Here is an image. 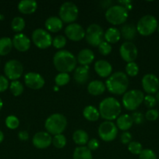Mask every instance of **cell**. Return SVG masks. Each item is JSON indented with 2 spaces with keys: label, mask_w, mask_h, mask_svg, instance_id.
Returning <instances> with one entry per match:
<instances>
[{
  "label": "cell",
  "mask_w": 159,
  "mask_h": 159,
  "mask_svg": "<svg viewBox=\"0 0 159 159\" xmlns=\"http://www.w3.org/2000/svg\"><path fill=\"white\" fill-rule=\"evenodd\" d=\"M77 60L74 54L67 50L58 51L53 56L54 66L59 72L68 73L76 68Z\"/></svg>",
  "instance_id": "obj_1"
},
{
  "label": "cell",
  "mask_w": 159,
  "mask_h": 159,
  "mask_svg": "<svg viewBox=\"0 0 159 159\" xmlns=\"http://www.w3.org/2000/svg\"><path fill=\"white\" fill-rule=\"evenodd\" d=\"M129 79L126 73L116 71L108 77L105 82V86L112 94H124L129 87Z\"/></svg>",
  "instance_id": "obj_2"
},
{
  "label": "cell",
  "mask_w": 159,
  "mask_h": 159,
  "mask_svg": "<svg viewBox=\"0 0 159 159\" xmlns=\"http://www.w3.org/2000/svg\"><path fill=\"white\" fill-rule=\"evenodd\" d=\"M121 105L114 97H107L99 104L100 116L107 121L115 120L121 113Z\"/></svg>",
  "instance_id": "obj_3"
},
{
  "label": "cell",
  "mask_w": 159,
  "mask_h": 159,
  "mask_svg": "<svg viewBox=\"0 0 159 159\" xmlns=\"http://www.w3.org/2000/svg\"><path fill=\"white\" fill-rule=\"evenodd\" d=\"M67 126V120L64 115L61 113H53L46 119L45 127L48 134L57 135L61 134L65 130Z\"/></svg>",
  "instance_id": "obj_4"
},
{
  "label": "cell",
  "mask_w": 159,
  "mask_h": 159,
  "mask_svg": "<svg viewBox=\"0 0 159 159\" xmlns=\"http://www.w3.org/2000/svg\"><path fill=\"white\" fill-rule=\"evenodd\" d=\"M129 16L128 10L120 4L112 5L105 12V18L108 23L113 25L123 24Z\"/></svg>",
  "instance_id": "obj_5"
},
{
  "label": "cell",
  "mask_w": 159,
  "mask_h": 159,
  "mask_svg": "<svg viewBox=\"0 0 159 159\" xmlns=\"http://www.w3.org/2000/svg\"><path fill=\"white\" fill-rule=\"evenodd\" d=\"M144 94L139 89H132L126 92L123 94L122 102L127 110L133 111L136 110L143 102Z\"/></svg>",
  "instance_id": "obj_6"
},
{
  "label": "cell",
  "mask_w": 159,
  "mask_h": 159,
  "mask_svg": "<svg viewBox=\"0 0 159 159\" xmlns=\"http://www.w3.org/2000/svg\"><path fill=\"white\" fill-rule=\"evenodd\" d=\"M158 23L155 16L152 15H145L139 20L137 24V30L140 35L149 36L154 34L157 29Z\"/></svg>",
  "instance_id": "obj_7"
},
{
  "label": "cell",
  "mask_w": 159,
  "mask_h": 159,
  "mask_svg": "<svg viewBox=\"0 0 159 159\" xmlns=\"http://www.w3.org/2000/svg\"><path fill=\"white\" fill-rule=\"evenodd\" d=\"M85 38L87 43L93 47H98L104 38V32L102 27L97 23H92L87 28Z\"/></svg>",
  "instance_id": "obj_8"
},
{
  "label": "cell",
  "mask_w": 159,
  "mask_h": 159,
  "mask_svg": "<svg viewBox=\"0 0 159 159\" xmlns=\"http://www.w3.org/2000/svg\"><path fill=\"white\" fill-rule=\"evenodd\" d=\"M59 18L62 22L73 23L77 19L79 9L76 5L72 2H65L62 3L59 9Z\"/></svg>",
  "instance_id": "obj_9"
},
{
  "label": "cell",
  "mask_w": 159,
  "mask_h": 159,
  "mask_svg": "<svg viewBox=\"0 0 159 159\" xmlns=\"http://www.w3.org/2000/svg\"><path fill=\"white\" fill-rule=\"evenodd\" d=\"M32 41L38 48L45 49L52 44V37L45 30L37 28L32 33Z\"/></svg>",
  "instance_id": "obj_10"
},
{
  "label": "cell",
  "mask_w": 159,
  "mask_h": 159,
  "mask_svg": "<svg viewBox=\"0 0 159 159\" xmlns=\"http://www.w3.org/2000/svg\"><path fill=\"white\" fill-rule=\"evenodd\" d=\"M118 134V127L112 121H104L98 127V135L104 141H112Z\"/></svg>",
  "instance_id": "obj_11"
},
{
  "label": "cell",
  "mask_w": 159,
  "mask_h": 159,
  "mask_svg": "<svg viewBox=\"0 0 159 159\" xmlns=\"http://www.w3.org/2000/svg\"><path fill=\"white\" fill-rule=\"evenodd\" d=\"M4 72L6 77L12 81H16L21 77L23 72V67L21 62L12 59L5 64Z\"/></svg>",
  "instance_id": "obj_12"
},
{
  "label": "cell",
  "mask_w": 159,
  "mask_h": 159,
  "mask_svg": "<svg viewBox=\"0 0 159 159\" xmlns=\"http://www.w3.org/2000/svg\"><path fill=\"white\" fill-rule=\"evenodd\" d=\"M119 54L125 61L129 63L136 60L138 54V50L132 42L126 41L120 46Z\"/></svg>",
  "instance_id": "obj_13"
},
{
  "label": "cell",
  "mask_w": 159,
  "mask_h": 159,
  "mask_svg": "<svg viewBox=\"0 0 159 159\" xmlns=\"http://www.w3.org/2000/svg\"><path fill=\"white\" fill-rule=\"evenodd\" d=\"M142 87L143 90L148 93V95H152L157 93L159 89V79L155 75L148 73L143 75L141 80Z\"/></svg>",
  "instance_id": "obj_14"
},
{
  "label": "cell",
  "mask_w": 159,
  "mask_h": 159,
  "mask_svg": "<svg viewBox=\"0 0 159 159\" xmlns=\"http://www.w3.org/2000/svg\"><path fill=\"white\" fill-rule=\"evenodd\" d=\"M65 34L70 40L73 41H79L85 37L86 31L81 25L73 23L67 25L65 29Z\"/></svg>",
  "instance_id": "obj_15"
},
{
  "label": "cell",
  "mask_w": 159,
  "mask_h": 159,
  "mask_svg": "<svg viewBox=\"0 0 159 159\" xmlns=\"http://www.w3.org/2000/svg\"><path fill=\"white\" fill-rule=\"evenodd\" d=\"M25 85L32 89H40L45 85V79L39 73L31 72L26 73L24 75Z\"/></svg>",
  "instance_id": "obj_16"
},
{
  "label": "cell",
  "mask_w": 159,
  "mask_h": 159,
  "mask_svg": "<svg viewBox=\"0 0 159 159\" xmlns=\"http://www.w3.org/2000/svg\"><path fill=\"white\" fill-rule=\"evenodd\" d=\"M32 143L38 149L47 148L52 143V138L48 132L40 131L36 133L32 138Z\"/></svg>",
  "instance_id": "obj_17"
},
{
  "label": "cell",
  "mask_w": 159,
  "mask_h": 159,
  "mask_svg": "<svg viewBox=\"0 0 159 159\" xmlns=\"http://www.w3.org/2000/svg\"><path fill=\"white\" fill-rule=\"evenodd\" d=\"M12 41L14 48L17 51H21V52L28 51L31 48V40L27 36L21 33L16 34L12 38Z\"/></svg>",
  "instance_id": "obj_18"
},
{
  "label": "cell",
  "mask_w": 159,
  "mask_h": 159,
  "mask_svg": "<svg viewBox=\"0 0 159 159\" xmlns=\"http://www.w3.org/2000/svg\"><path fill=\"white\" fill-rule=\"evenodd\" d=\"M94 70L100 77H109L112 75V66L108 61L98 60L94 64Z\"/></svg>",
  "instance_id": "obj_19"
},
{
  "label": "cell",
  "mask_w": 159,
  "mask_h": 159,
  "mask_svg": "<svg viewBox=\"0 0 159 159\" xmlns=\"http://www.w3.org/2000/svg\"><path fill=\"white\" fill-rule=\"evenodd\" d=\"M90 69L88 65H80L75 68L73 78L74 80L79 84H84L89 79Z\"/></svg>",
  "instance_id": "obj_20"
},
{
  "label": "cell",
  "mask_w": 159,
  "mask_h": 159,
  "mask_svg": "<svg viewBox=\"0 0 159 159\" xmlns=\"http://www.w3.org/2000/svg\"><path fill=\"white\" fill-rule=\"evenodd\" d=\"M94 59V54L93 51L88 48H84L78 53L76 60L81 65H88L92 63Z\"/></svg>",
  "instance_id": "obj_21"
},
{
  "label": "cell",
  "mask_w": 159,
  "mask_h": 159,
  "mask_svg": "<svg viewBox=\"0 0 159 159\" xmlns=\"http://www.w3.org/2000/svg\"><path fill=\"white\" fill-rule=\"evenodd\" d=\"M45 26L47 30L55 33L59 32L63 26V22L58 16H50L45 20Z\"/></svg>",
  "instance_id": "obj_22"
},
{
  "label": "cell",
  "mask_w": 159,
  "mask_h": 159,
  "mask_svg": "<svg viewBox=\"0 0 159 159\" xmlns=\"http://www.w3.org/2000/svg\"><path fill=\"white\" fill-rule=\"evenodd\" d=\"M17 7L21 13L31 14L37 9V3L34 0H22L19 2Z\"/></svg>",
  "instance_id": "obj_23"
},
{
  "label": "cell",
  "mask_w": 159,
  "mask_h": 159,
  "mask_svg": "<svg viewBox=\"0 0 159 159\" xmlns=\"http://www.w3.org/2000/svg\"><path fill=\"white\" fill-rule=\"evenodd\" d=\"M105 84L99 80L91 81L87 85V91L90 95H93V96L103 94L105 91Z\"/></svg>",
  "instance_id": "obj_24"
},
{
  "label": "cell",
  "mask_w": 159,
  "mask_h": 159,
  "mask_svg": "<svg viewBox=\"0 0 159 159\" xmlns=\"http://www.w3.org/2000/svg\"><path fill=\"white\" fill-rule=\"evenodd\" d=\"M137 27L132 23H126L121 27V36L128 41L133 40L137 35Z\"/></svg>",
  "instance_id": "obj_25"
},
{
  "label": "cell",
  "mask_w": 159,
  "mask_h": 159,
  "mask_svg": "<svg viewBox=\"0 0 159 159\" xmlns=\"http://www.w3.org/2000/svg\"><path fill=\"white\" fill-rule=\"evenodd\" d=\"M133 124L132 117L129 114L120 115L116 120V126L121 130H128Z\"/></svg>",
  "instance_id": "obj_26"
},
{
  "label": "cell",
  "mask_w": 159,
  "mask_h": 159,
  "mask_svg": "<svg viewBox=\"0 0 159 159\" xmlns=\"http://www.w3.org/2000/svg\"><path fill=\"white\" fill-rule=\"evenodd\" d=\"M73 159H93L91 151L87 146H79L73 152Z\"/></svg>",
  "instance_id": "obj_27"
},
{
  "label": "cell",
  "mask_w": 159,
  "mask_h": 159,
  "mask_svg": "<svg viewBox=\"0 0 159 159\" xmlns=\"http://www.w3.org/2000/svg\"><path fill=\"white\" fill-rule=\"evenodd\" d=\"M121 34L115 27H110L104 32V39L108 43H115L120 40Z\"/></svg>",
  "instance_id": "obj_28"
},
{
  "label": "cell",
  "mask_w": 159,
  "mask_h": 159,
  "mask_svg": "<svg viewBox=\"0 0 159 159\" xmlns=\"http://www.w3.org/2000/svg\"><path fill=\"white\" fill-rule=\"evenodd\" d=\"M73 140L78 145L84 146L89 141V136L85 130L79 129L73 134Z\"/></svg>",
  "instance_id": "obj_29"
},
{
  "label": "cell",
  "mask_w": 159,
  "mask_h": 159,
  "mask_svg": "<svg viewBox=\"0 0 159 159\" xmlns=\"http://www.w3.org/2000/svg\"><path fill=\"white\" fill-rule=\"evenodd\" d=\"M83 115L89 121H97L100 117L99 110L93 106H87L84 109Z\"/></svg>",
  "instance_id": "obj_30"
},
{
  "label": "cell",
  "mask_w": 159,
  "mask_h": 159,
  "mask_svg": "<svg viewBox=\"0 0 159 159\" xmlns=\"http://www.w3.org/2000/svg\"><path fill=\"white\" fill-rule=\"evenodd\" d=\"M12 41L9 37H3L0 38V55L5 56L9 54L12 48Z\"/></svg>",
  "instance_id": "obj_31"
},
{
  "label": "cell",
  "mask_w": 159,
  "mask_h": 159,
  "mask_svg": "<svg viewBox=\"0 0 159 159\" xmlns=\"http://www.w3.org/2000/svg\"><path fill=\"white\" fill-rule=\"evenodd\" d=\"M11 27L15 32H21L25 27V20L21 16H16L11 22Z\"/></svg>",
  "instance_id": "obj_32"
},
{
  "label": "cell",
  "mask_w": 159,
  "mask_h": 159,
  "mask_svg": "<svg viewBox=\"0 0 159 159\" xmlns=\"http://www.w3.org/2000/svg\"><path fill=\"white\" fill-rule=\"evenodd\" d=\"M70 81V76L68 73L59 72L55 78V82L57 86L65 85Z\"/></svg>",
  "instance_id": "obj_33"
},
{
  "label": "cell",
  "mask_w": 159,
  "mask_h": 159,
  "mask_svg": "<svg viewBox=\"0 0 159 159\" xmlns=\"http://www.w3.org/2000/svg\"><path fill=\"white\" fill-rule=\"evenodd\" d=\"M9 89H10L11 93L15 96H18L21 95L23 92V85L20 81H12L9 85Z\"/></svg>",
  "instance_id": "obj_34"
},
{
  "label": "cell",
  "mask_w": 159,
  "mask_h": 159,
  "mask_svg": "<svg viewBox=\"0 0 159 159\" xmlns=\"http://www.w3.org/2000/svg\"><path fill=\"white\" fill-rule=\"evenodd\" d=\"M51 144L56 148H63L65 146V144H66V138H65V137L62 134L55 135L52 138V143Z\"/></svg>",
  "instance_id": "obj_35"
},
{
  "label": "cell",
  "mask_w": 159,
  "mask_h": 159,
  "mask_svg": "<svg viewBox=\"0 0 159 159\" xmlns=\"http://www.w3.org/2000/svg\"><path fill=\"white\" fill-rule=\"evenodd\" d=\"M128 150L132 155H140L143 151V146L138 141H131L128 144Z\"/></svg>",
  "instance_id": "obj_36"
},
{
  "label": "cell",
  "mask_w": 159,
  "mask_h": 159,
  "mask_svg": "<svg viewBox=\"0 0 159 159\" xmlns=\"http://www.w3.org/2000/svg\"><path fill=\"white\" fill-rule=\"evenodd\" d=\"M5 123H6V125L8 128L11 129V130H14V129H17L19 127L20 120L16 116L10 115V116H8L6 117Z\"/></svg>",
  "instance_id": "obj_37"
},
{
  "label": "cell",
  "mask_w": 159,
  "mask_h": 159,
  "mask_svg": "<svg viewBox=\"0 0 159 159\" xmlns=\"http://www.w3.org/2000/svg\"><path fill=\"white\" fill-rule=\"evenodd\" d=\"M126 72L127 75L131 76V77L137 75L139 72V67L137 64L134 61L127 63L126 66Z\"/></svg>",
  "instance_id": "obj_38"
},
{
  "label": "cell",
  "mask_w": 159,
  "mask_h": 159,
  "mask_svg": "<svg viewBox=\"0 0 159 159\" xmlns=\"http://www.w3.org/2000/svg\"><path fill=\"white\" fill-rule=\"evenodd\" d=\"M66 43V38L63 35H58L52 40V45L57 49H61Z\"/></svg>",
  "instance_id": "obj_39"
},
{
  "label": "cell",
  "mask_w": 159,
  "mask_h": 159,
  "mask_svg": "<svg viewBox=\"0 0 159 159\" xmlns=\"http://www.w3.org/2000/svg\"><path fill=\"white\" fill-rule=\"evenodd\" d=\"M139 159H157L155 152L149 148L143 149L139 155Z\"/></svg>",
  "instance_id": "obj_40"
},
{
  "label": "cell",
  "mask_w": 159,
  "mask_h": 159,
  "mask_svg": "<svg viewBox=\"0 0 159 159\" xmlns=\"http://www.w3.org/2000/svg\"><path fill=\"white\" fill-rule=\"evenodd\" d=\"M98 51H99L100 54H101L102 55H108V54H109L112 52V46H111L110 43L104 40L98 46Z\"/></svg>",
  "instance_id": "obj_41"
},
{
  "label": "cell",
  "mask_w": 159,
  "mask_h": 159,
  "mask_svg": "<svg viewBox=\"0 0 159 159\" xmlns=\"http://www.w3.org/2000/svg\"><path fill=\"white\" fill-rule=\"evenodd\" d=\"M159 116V112L158 110L156 109H150L145 113V118L147 120L150 121H154L157 120Z\"/></svg>",
  "instance_id": "obj_42"
},
{
  "label": "cell",
  "mask_w": 159,
  "mask_h": 159,
  "mask_svg": "<svg viewBox=\"0 0 159 159\" xmlns=\"http://www.w3.org/2000/svg\"><path fill=\"white\" fill-rule=\"evenodd\" d=\"M143 102H144L145 106L150 109H153V107H155L156 103H157V99L152 95H147L144 96V99H143Z\"/></svg>",
  "instance_id": "obj_43"
},
{
  "label": "cell",
  "mask_w": 159,
  "mask_h": 159,
  "mask_svg": "<svg viewBox=\"0 0 159 159\" xmlns=\"http://www.w3.org/2000/svg\"><path fill=\"white\" fill-rule=\"evenodd\" d=\"M131 117H132L134 124H141L143 122V120H144V116L140 111L133 112L132 114L131 115Z\"/></svg>",
  "instance_id": "obj_44"
},
{
  "label": "cell",
  "mask_w": 159,
  "mask_h": 159,
  "mask_svg": "<svg viewBox=\"0 0 159 159\" xmlns=\"http://www.w3.org/2000/svg\"><path fill=\"white\" fill-rule=\"evenodd\" d=\"M120 141L123 144H129L132 141V134L128 131L123 132L121 136H120Z\"/></svg>",
  "instance_id": "obj_45"
},
{
  "label": "cell",
  "mask_w": 159,
  "mask_h": 159,
  "mask_svg": "<svg viewBox=\"0 0 159 159\" xmlns=\"http://www.w3.org/2000/svg\"><path fill=\"white\" fill-rule=\"evenodd\" d=\"M9 81L6 77L4 75H0V93L5 92L9 87Z\"/></svg>",
  "instance_id": "obj_46"
},
{
  "label": "cell",
  "mask_w": 159,
  "mask_h": 159,
  "mask_svg": "<svg viewBox=\"0 0 159 159\" xmlns=\"http://www.w3.org/2000/svg\"><path fill=\"white\" fill-rule=\"evenodd\" d=\"M87 148L88 149H90V151H94L96 149H98V148L99 147V142L97 139L95 138H92L90 141L87 142Z\"/></svg>",
  "instance_id": "obj_47"
},
{
  "label": "cell",
  "mask_w": 159,
  "mask_h": 159,
  "mask_svg": "<svg viewBox=\"0 0 159 159\" xmlns=\"http://www.w3.org/2000/svg\"><path fill=\"white\" fill-rule=\"evenodd\" d=\"M18 138L21 141H26L29 138V134L26 130H21L18 133Z\"/></svg>",
  "instance_id": "obj_48"
},
{
  "label": "cell",
  "mask_w": 159,
  "mask_h": 159,
  "mask_svg": "<svg viewBox=\"0 0 159 159\" xmlns=\"http://www.w3.org/2000/svg\"><path fill=\"white\" fill-rule=\"evenodd\" d=\"M118 3L120 5H122L123 6H124L127 10H129V9H130L132 8V5H131L132 2L131 1H120L118 2Z\"/></svg>",
  "instance_id": "obj_49"
},
{
  "label": "cell",
  "mask_w": 159,
  "mask_h": 159,
  "mask_svg": "<svg viewBox=\"0 0 159 159\" xmlns=\"http://www.w3.org/2000/svg\"><path fill=\"white\" fill-rule=\"evenodd\" d=\"M3 140H4V134L2 130H0V144L2 142Z\"/></svg>",
  "instance_id": "obj_50"
},
{
  "label": "cell",
  "mask_w": 159,
  "mask_h": 159,
  "mask_svg": "<svg viewBox=\"0 0 159 159\" xmlns=\"http://www.w3.org/2000/svg\"><path fill=\"white\" fill-rule=\"evenodd\" d=\"M155 98H156V99H157V102H159V90L157 91V93H156Z\"/></svg>",
  "instance_id": "obj_51"
},
{
  "label": "cell",
  "mask_w": 159,
  "mask_h": 159,
  "mask_svg": "<svg viewBox=\"0 0 159 159\" xmlns=\"http://www.w3.org/2000/svg\"><path fill=\"white\" fill-rule=\"evenodd\" d=\"M2 107H3V102H2V99L0 98V110H2Z\"/></svg>",
  "instance_id": "obj_52"
},
{
  "label": "cell",
  "mask_w": 159,
  "mask_h": 159,
  "mask_svg": "<svg viewBox=\"0 0 159 159\" xmlns=\"http://www.w3.org/2000/svg\"><path fill=\"white\" fill-rule=\"evenodd\" d=\"M2 19H3V16L0 14V20H2Z\"/></svg>",
  "instance_id": "obj_53"
},
{
  "label": "cell",
  "mask_w": 159,
  "mask_h": 159,
  "mask_svg": "<svg viewBox=\"0 0 159 159\" xmlns=\"http://www.w3.org/2000/svg\"><path fill=\"white\" fill-rule=\"evenodd\" d=\"M157 31H158V33H159V24H158V26H157Z\"/></svg>",
  "instance_id": "obj_54"
},
{
  "label": "cell",
  "mask_w": 159,
  "mask_h": 159,
  "mask_svg": "<svg viewBox=\"0 0 159 159\" xmlns=\"http://www.w3.org/2000/svg\"><path fill=\"white\" fill-rule=\"evenodd\" d=\"M158 159H159V158H158Z\"/></svg>",
  "instance_id": "obj_55"
}]
</instances>
